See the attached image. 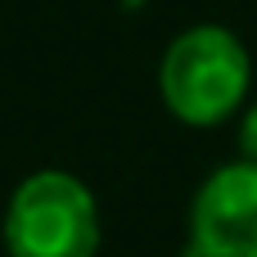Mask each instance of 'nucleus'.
<instances>
[{"label": "nucleus", "mask_w": 257, "mask_h": 257, "mask_svg": "<svg viewBox=\"0 0 257 257\" xmlns=\"http://www.w3.org/2000/svg\"><path fill=\"white\" fill-rule=\"evenodd\" d=\"M248 50L226 27H190L163 54V99L190 126L230 117L248 95Z\"/></svg>", "instance_id": "nucleus-1"}, {"label": "nucleus", "mask_w": 257, "mask_h": 257, "mask_svg": "<svg viewBox=\"0 0 257 257\" xmlns=\"http://www.w3.org/2000/svg\"><path fill=\"white\" fill-rule=\"evenodd\" d=\"M9 257H95L99 248V212L90 190L68 172L27 176L5 217Z\"/></svg>", "instance_id": "nucleus-2"}, {"label": "nucleus", "mask_w": 257, "mask_h": 257, "mask_svg": "<svg viewBox=\"0 0 257 257\" xmlns=\"http://www.w3.org/2000/svg\"><path fill=\"white\" fill-rule=\"evenodd\" d=\"M190 244L221 257L257 253V163H230L212 172L194 199Z\"/></svg>", "instance_id": "nucleus-3"}, {"label": "nucleus", "mask_w": 257, "mask_h": 257, "mask_svg": "<svg viewBox=\"0 0 257 257\" xmlns=\"http://www.w3.org/2000/svg\"><path fill=\"white\" fill-rule=\"evenodd\" d=\"M239 145H244V158L257 163V104L244 113V122H239Z\"/></svg>", "instance_id": "nucleus-4"}, {"label": "nucleus", "mask_w": 257, "mask_h": 257, "mask_svg": "<svg viewBox=\"0 0 257 257\" xmlns=\"http://www.w3.org/2000/svg\"><path fill=\"white\" fill-rule=\"evenodd\" d=\"M185 257H221V253H208V248H199V244H185Z\"/></svg>", "instance_id": "nucleus-5"}, {"label": "nucleus", "mask_w": 257, "mask_h": 257, "mask_svg": "<svg viewBox=\"0 0 257 257\" xmlns=\"http://www.w3.org/2000/svg\"><path fill=\"white\" fill-rule=\"evenodd\" d=\"M253 257H257V253H253Z\"/></svg>", "instance_id": "nucleus-6"}]
</instances>
